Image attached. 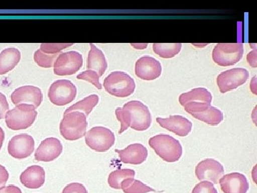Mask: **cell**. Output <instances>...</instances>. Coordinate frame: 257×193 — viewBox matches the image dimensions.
Here are the masks:
<instances>
[{
	"label": "cell",
	"mask_w": 257,
	"mask_h": 193,
	"mask_svg": "<svg viewBox=\"0 0 257 193\" xmlns=\"http://www.w3.org/2000/svg\"><path fill=\"white\" fill-rule=\"evenodd\" d=\"M243 47L241 43H219L212 52L214 62L221 67H229L242 58Z\"/></svg>",
	"instance_id": "obj_7"
},
{
	"label": "cell",
	"mask_w": 257,
	"mask_h": 193,
	"mask_svg": "<svg viewBox=\"0 0 257 193\" xmlns=\"http://www.w3.org/2000/svg\"><path fill=\"white\" fill-rule=\"evenodd\" d=\"M73 43L50 44L43 43L40 47V50L47 55H56L64 49L72 46Z\"/></svg>",
	"instance_id": "obj_29"
},
{
	"label": "cell",
	"mask_w": 257,
	"mask_h": 193,
	"mask_svg": "<svg viewBox=\"0 0 257 193\" xmlns=\"http://www.w3.org/2000/svg\"><path fill=\"white\" fill-rule=\"evenodd\" d=\"M192 193H218L217 190L214 187V184L209 181H202L198 183Z\"/></svg>",
	"instance_id": "obj_31"
},
{
	"label": "cell",
	"mask_w": 257,
	"mask_h": 193,
	"mask_svg": "<svg viewBox=\"0 0 257 193\" xmlns=\"http://www.w3.org/2000/svg\"><path fill=\"white\" fill-rule=\"evenodd\" d=\"M42 100L43 95L41 89L32 85L19 87L11 94V101L16 106L28 104L37 108L42 104Z\"/></svg>",
	"instance_id": "obj_15"
},
{
	"label": "cell",
	"mask_w": 257,
	"mask_h": 193,
	"mask_svg": "<svg viewBox=\"0 0 257 193\" xmlns=\"http://www.w3.org/2000/svg\"><path fill=\"white\" fill-rule=\"evenodd\" d=\"M35 140L28 134L15 135L8 144V152L18 160L28 158L35 151Z\"/></svg>",
	"instance_id": "obj_12"
},
{
	"label": "cell",
	"mask_w": 257,
	"mask_h": 193,
	"mask_svg": "<svg viewBox=\"0 0 257 193\" xmlns=\"http://www.w3.org/2000/svg\"><path fill=\"white\" fill-rule=\"evenodd\" d=\"M121 162L131 165H141L148 157V150L140 143L132 144L124 150H116Z\"/></svg>",
	"instance_id": "obj_19"
},
{
	"label": "cell",
	"mask_w": 257,
	"mask_h": 193,
	"mask_svg": "<svg viewBox=\"0 0 257 193\" xmlns=\"http://www.w3.org/2000/svg\"><path fill=\"white\" fill-rule=\"evenodd\" d=\"M256 77H253V80L251 82V91L253 94H256Z\"/></svg>",
	"instance_id": "obj_38"
},
{
	"label": "cell",
	"mask_w": 257,
	"mask_h": 193,
	"mask_svg": "<svg viewBox=\"0 0 257 193\" xmlns=\"http://www.w3.org/2000/svg\"><path fill=\"white\" fill-rule=\"evenodd\" d=\"M87 129V116L78 111L64 115L60 125L61 135L69 141H74L85 136Z\"/></svg>",
	"instance_id": "obj_3"
},
{
	"label": "cell",
	"mask_w": 257,
	"mask_h": 193,
	"mask_svg": "<svg viewBox=\"0 0 257 193\" xmlns=\"http://www.w3.org/2000/svg\"><path fill=\"white\" fill-rule=\"evenodd\" d=\"M82 55L75 51H69L60 54L54 63V72L56 75H72L82 67Z\"/></svg>",
	"instance_id": "obj_10"
},
{
	"label": "cell",
	"mask_w": 257,
	"mask_h": 193,
	"mask_svg": "<svg viewBox=\"0 0 257 193\" xmlns=\"http://www.w3.org/2000/svg\"><path fill=\"white\" fill-rule=\"evenodd\" d=\"M115 114L121 123L119 134L124 133L128 128L137 131H145L151 125V113L140 101L128 102L123 108H116Z\"/></svg>",
	"instance_id": "obj_1"
},
{
	"label": "cell",
	"mask_w": 257,
	"mask_h": 193,
	"mask_svg": "<svg viewBox=\"0 0 257 193\" xmlns=\"http://www.w3.org/2000/svg\"><path fill=\"white\" fill-rule=\"evenodd\" d=\"M224 193H246L249 184L246 176L239 172H232L223 176L219 180Z\"/></svg>",
	"instance_id": "obj_18"
},
{
	"label": "cell",
	"mask_w": 257,
	"mask_h": 193,
	"mask_svg": "<svg viewBox=\"0 0 257 193\" xmlns=\"http://www.w3.org/2000/svg\"><path fill=\"white\" fill-rule=\"evenodd\" d=\"M106 92L117 98H126L133 94L136 87L135 80L128 74L120 71L111 72L103 84Z\"/></svg>",
	"instance_id": "obj_5"
},
{
	"label": "cell",
	"mask_w": 257,
	"mask_h": 193,
	"mask_svg": "<svg viewBox=\"0 0 257 193\" xmlns=\"http://www.w3.org/2000/svg\"><path fill=\"white\" fill-rule=\"evenodd\" d=\"M98 103H99V96L96 94H91V95L84 98L82 101L77 102L73 106L69 107L68 109L66 110V111L64 112V115L67 114L71 112L80 111L86 116H88L93 109L95 108Z\"/></svg>",
	"instance_id": "obj_24"
},
{
	"label": "cell",
	"mask_w": 257,
	"mask_h": 193,
	"mask_svg": "<svg viewBox=\"0 0 257 193\" xmlns=\"http://www.w3.org/2000/svg\"><path fill=\"white\" fill-rule=\"evenodd\" d=\"M195 174L199 180L209 181L211 183L217 184L219 179L224 175V168L217 160L206 159L198 163Z\"/></svg>",
	"instance_id": "obj_13"
},
{
	"label": "cell",
	"mask_w": 257,
	"mask_h": 193,
	"mask_svg": "<svg viewBox=\"0 0 257 193\" xmlns=\"http://www.w3.org/2000/svg\"><path fill=\"white\" fill-rule=\"evenodd\" d=\"M9 104L7 101L6 96L0 92V120L5 118L7 113L9 111Z\"/></svg>",
	"instance_id": "obj_33"
},
{
	"label": "cell",
	"mask_w": 257,
	"mask_h": 193,
	"mask_svg": "<svg viewBox=\"0 0 257 193\" xmlns=\"http://www.w3.org/2000/svg\"><path fill=\"white\" fill-rule=\"evenodd\" d=\"M135 171L132 169H121L113 171L108 177V184L111 188L120 189L121 184L124 179L135 178Z\"/></svg>",
	"instance_id": "obj_26"
},
{
	"label": "cell",
	"mask_w": 257,
	"mask_h": 193,
	"mask_svg": "<svg viewBox=\"0 0 257 193\" xmlns=\"http://www.w3.org/2000/svg\"><path fill=\"white\" fill-rule=\"evenodd\" d=\"M181 43L153 44V51L155 54L164 59H170L178 55L182 49Z\"/></svg>",
	"instance_id": "obj_25"
},
{
	"label": "cell",
	"mask_w": 257,
	"mask_h": 193,
	"mask_svg": "<svg viewBox=\"0 0 257 193\" xmlns=\"http://www.w3.org/2000/svg\"><path fill=\"white\" fill-rule=\"evenodd\" d=\"M85 143L94 151L106 152L114 145V134L104 127H94L86 133Z\"/></svg>",
	"instance_id": "obj_8"
},
{
	"label": "cell",
	"mask_w": 257,
	"mask_h": 193,
	"mask_svg": "<svg viewBox=\"0 0 257 193\" xmlns=\"http://www.w3.org/2000/svg\"><path fill=\"white\" fill-rule=\"evenodd\" d=\"M0 193H23L21 189L17 186L10 184L7 187H3L0 188Z\"/></svg>",
	"instance_id": "obj_36"
},
{
	"label": "cell",
	"mask_w": 257,
	"mask_h": 193,
	"mask_svg": "<svg viewBox=\"0 0 257 193\" xmlns=\"http://www.w3.org/2000/svg\"><path fill=\"white\" fill-rule=\"evenodd\" d=\"M131 45L138 50H143L147 47V44H131Z\"/></svg>",
	"instance_id": "obj_39"
},
{
	"label": "cell",
	"mask_w": 257,
	"mask_h": 193,
	"mask_svg": "<svg viewBox=\"0 0 257 193\" xmlns=\"http://www.w3.org/2000/svg\"><path fill=\"white\" fill-rule=\"evenodd\" d=\"M256 49L255 47L254 50L250 52L247 55L248 63L251 67L256 68L257 65L256 58Z\"/></svg>",
	"instance_id": "obj_35"
},
{
	"label": "cell",
	"mask_w": 257,
	"mask_h": 193,
	"mask_svg": "<svg viewBox=\"0 0 257 193\" xmlns=\"http://www.w3.org/2000/svg\"><path fill=\"white\" fill-rule=\"evenodd\" d=\"M20 182L29 189L40 188L45 182V171L39 165L28 167L20 177Z\"/></svg>",
	"instance_id": "obj_20"
},
{
	"label": "cell",
	"mask_w": 257,
	"mask_h": 193,
	"mask_svg": "<svg viewBox=\"0 0 257 193\" xmlns=\"http://www.w3.org/2000/svg\"><path fill=\"white\" fill-rule=\"evenodd\" d=\"M5 140V132L3 129L0 127V150H1L2 147H3V143Z\"/></svg>",
	"instance_id": "obj_37"
},
{
	"label": "cell",
	"mask_w": 257,
	"mask_h": 193,
	"mask_svg": "<svg viewBox=\"0 0 257 193\" xmlns=\"http://www.w3.org/2000/svg\"><path fill=\"white\" fill-rule=\"evenodd\" d=\"M36 108L32 105L20 104L10 110L5 115V123L10 130H26L36 120Z\"/></svg>",
	"instance_id": "obj_4"
},
{
	"label": "cell",
	"mask_w": 257,
	"mask_h": 193,
	"mask_svg": "<svg viewBox=\"0 0 257 193\" xmlns=\"http://www.w3.org/2000/svg\"><path fill=\"white\" fill-rule=\"evenodd\" d=\"M156 121L162 128L179 137L187 136L192 131V123L181 115H172L167 118H157Z\"/></svg>",
	"instance_id": "obj_16"
},
{
	"label": "cell",
	"mask_w": 257,
	"mask_h": 193,
	"mask_svg": "<svg viewBox=\"0 0 257 193\" xmlns=\"http://www.w3.org/2000/svg\"><path fill=\"white\" fill-rule=\"evenodd\" d=\"M57 54L56 55H47L43 53L41 50H38L34 55V60L40 67L44 68H50L55 63V59H57Z\"/></svg>",
	"instance_id": "obj_28"
},
{
	"label": "cell",
	"mask_w": 257,
	"mask_h": 193,
	"mask_svg": "<svg viewBox=\"0 0 257 193\" xmlns=\"http://www.w3.org/2000/svg\"><path fill=\"white\" fill-rule=\"evenodd\" d=\"M77 78L92 83L93 85L95 86L97 89H102V86H101V83L99 82V76L94 71L87 69L85 72H83L82 73L78 74Z\"/></svg>",
	"instance_id": "obj_30"
},
{
	"label": "cell",
	"mask_w": 257,
	"mask_h": 193,
	"mask_svg": "<svg viewBox=\"0 0 257 193\" xmlns=\"http://www.w3.org/2000/svg\"><path fill=\"white\" fill-rule=\"evenodd\" d=\"M162 70L160 62L150 56H144L135 64V74L143 80L151 81L158 78Z\"/></svg>",
	"instance_id": "obj_14"
},
{
	"label": "cell",
	"mask_w": 257,
	"mask_h": 193,
	"mask_svg": "<svg viewBox=\"0 0 257 193\" xmlns=\"http://www.w3.org/2000/svg\"><path fill=\"white\" fill-rule=\"evenodd\" d=\"M212 95L208 89L204 87L193 89L188 92L183 93L179 96V102L181 106H184L187 103L197 102L211 104Z\"/></svg>",
	"instance_id": "obj_23"
},
{
	"label": "cell",
	"mask_w": 257,
	"mask_h": 193,
	"mask_svg": "<svg viewBox=\"0 0 257 193\" xmlns=\"http://www.w3.org/2000/svg\"><path fill=\"white\" fill-rule=\"evenodd\" d=\"M9 179V172L4 166L0 165V188L4 187Z\"/></svg>",
	"instance_id": "obj_34"
},
{
	"label": "cell",
	"mask_w": 257,
	"mask_h": 193,
	"mask_svg": "<svg viewBox=\"0 0 257 193\" xmlns=\"http://www.w3.org/2000/svg\"><path fill=\"white\" fill-rule=\"evenodd\" d=\"M121 189L124 193H147L155 192V189L134 178L124 179L121 184Z\"/></svg>",
	"instance_id": "obj_27"
},
{
	"label": "cell",
	"mask_w": 257,
	"mask_h": 193,
	"mask_svg": "<svg viewBox=\"0 0 257 193\" xmlns=\"http://www.w3.org/2000/svg\"><path fill=\"white\" fill-rule=\"evenodd\" d=\"M87 69L96 72L99 77L104 74L107 68V62L102 51L90 44V50L87 58Z\"/></svg>",
	"instance_id": "obj_21"
},
{
	"label": "cell",
	"mask_w": 257,
	"mask_h": 193,
	"mask_svg": "<svg viewBox=\"0 0 257 193\" xmlns=\"http://www.w3.org/2000/svg\"><path fill=\"white\" fill-rule=\"evenodd\" d=\"M149 144L157 155L165 162H177L183 153L182 145L178 140L165 134L152 137L149 140Z\"/></svg>",
	"instance_id": "obj_2"
},
{
	"label": "cell",
	"mask_w": 257,
	"mask_h": 193,
	"mask_svg": "<svg viewBox=\"0 0 257 193\" xmlns=\"http://www.w3.org/2000/svg\"><path fill=\"white\" fill-rule=\"evenodd\" d=\"M21 60V53L18 49L10 47L0 53V75L8 73L18 65Z\"/></svg>",
	"instance_id": "obj_22"
},
{
	"label": "cell",
	"mask_w": 257,
	"mask_h": 193,
	"mask_svg": "<svg viewBox=\"0 0 257 193\" xmlns=\"http://www.w3.org/2000/svg\"><path fill=\"white\" fill-rule=\"evenodd\" d=\"M248 72L244 68H233L218 75L216 83L221 93H226L242 85L248 79Z\"/></svg>",
	"instance_id": "obj_11"
},
{
	"label": "cell",
	"mask_w": 257,
	"mask_h": 193,
	"mask_svg": "<svg viewBox=\"0 0 257 193\" xmlns=\"http://www.w3.org/2000/svg\"><path fill=\"white\" fill-rule=\"evenodd\" d=\"M62 193H88L86 187L79 182H72L67 184L63 189Z\"/></svg>",
	"instance_id": "obj_32"
},
{
	"label": "cell",
	"mask_w": 257,
	"mask_h": 193,
	"mask_svg": "<svg viewBox=\"0 0 257 193\" xmlns=\"http://www.w3.org/2000/svg\"><path fill=\"white\" fill-rule=\"evenodd\" d=\"M63 151L60 140L55 138L45 139L37 147L35 157L37 161L51 162L60 157Z\"/></svg>",
	"instance_id": "obj_17"
},
{
	"label": "cell",
	"mask_w": 257,
	"mask_h": 193,
	"mask_svg": "<svg viewBox=\"0 0 257 193\" xmlns=\"http://www.w3.org/2000/svg\"><path fill=\"white\" fill-rule=\"evenodd\" d=\"M184 107L185 111L192 115L193 118L211 126L220 124L224 119L222 112L211 106L209 103L192 102L187 103Z\"/></svg>",
	"instance_id": "obj_6"
},
{
	"label": "cell",
	"mask_w": 257,
	"mask_h": 193,
	"mask_svg": "<svg viewBox=\"0 0 257 193\" xmlns=\"http://www.w3.org/2000/svg\"><path fill=\"white\" fill-rule=\"evenodd\" d=\"M77 95V88L67 79H59L51 84L48 96L51 103L57 106H64L72 103Z\"/></svg>",
	"instance_id": "obj_9"
}]
</instances>
